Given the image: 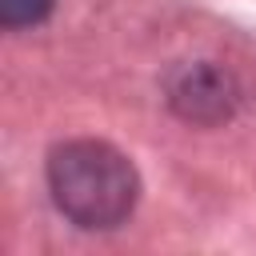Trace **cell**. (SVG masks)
I'll use <instances>...</instances> for the list:
<instances>
[{"instance_id":"cell-1","label":"cell","mask_w":256,"mask_h":256,"mask_svg":"<svg viewBox=\"0 0 256 256\" xmlns=\"http://www.w3.org/2000/svg\"><path fill=\"white\" fill-rule=\"evenodd\" d=\"M56 208L80 228H112L136 204V168L104 140H68L48 156Z\"/></svg>"},{"instance_id":"cell-2","label":"cell","mask_w":256,"mask_h":256,"mask_svg":"<svg viewBox=\"0 0 256 256\" xmlns=\"http://www.w3.org/2000/svg\"><path fill=\"white\" fill-rule=\"evenodd\" d=\"M176 104H184V112L196 116V120H204V116H220V112H224V88H220V76L208 72V68L188 72L184 88H176Z\"/></svg>"},{"instance_id":"cell-3","label":"cell","mask_w":256,"mask_h":256,"mask_svg":"<svg viewBox=\"0 0 256 256\" xmlns=\"http://www.w3.org/2000/svg\"><path fill=\"white\" fill-rule=\"evenodd\" d=\"M52 0H0V20L8 28H24V24H40L48 16Z\"/></svg>"}]
</instances>
